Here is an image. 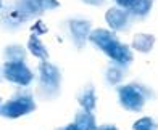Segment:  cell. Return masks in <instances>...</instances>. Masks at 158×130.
Returning <instances> with one entry per match:
<instances>
[{
  "label": "cell",
  "instance_id": "6da1fadb",
  "mask_svg": "<svg viewBox=\"0 0 158 130\" xmlns=\"http://www.w3.org/2000/svg\"><path fill=\"white\" fill-rule=\"evenodd\" d=\"M89 40L98 47L103 53H106L114 63L127 66L129 63H132V53L127 45L121 43L118 37L113 32L106 31V29H95L89 34Z\"/></svg>",
  "mask_w": 158,
  "mask_h": 130
},
{
  "label": "cell",
  "instance_id": "7a4b0ae2",
  "mask_svg": "<svg viewBox=\"0 0 158 130\" xmlns=\"http://www.w3.org/2000/svg\"><path fill=\"white\" fill-rule=\"evenodd\" d=\"M118 97H119V103L121 106L127 111H142L145 101L153 97V93L150 89H147L143 84L137 82H131L127 85H123L118 89Z\"/></svg>",
  "mask_w": 158,
  "mask_h": 130
},
{
  "label": "cell",
  "instance_id": "3957f363",
  "mask_svg": "<svg viewBox=\"0 0 158 130\" xmlns=\"http://www.w3.org/2000/svg\"><path fill=\"white\" fill-rule=\"evenodd\" d=\"M61 74L56 66L48 61H42L39 66V89L37 95L42 100H53L60 93Z\"/></svg>",
  "mask_w": 158,
  "mask_h": 130
},
{
  "label": "cell",
  "instance_id": "277c9868",
  "mask_svg": "<svg viewBox=\"0 0 158 130\" xmlns=\"http://www.w3.org/2000/svg\"><path fill=\"white\" fill-rule=\"evenodd\" d=\"M35 109L32 93L29 90H16L11 100L0 106V116L6 119H16L24 114H29Z\"/></svg>",
  "mask_w": 158,
  "mask_h": 130
},
{
  "label": "cell",
  "instance_id": "5b68a950",
  "mask_svg": "<svg viewBox=\"0 0 158 130\" xmlns=\"http://www.w3.org/2000/svg\"><path fill=\"white\" fill-rule=\"evenodd\" d=\"M2 76L8 82H13L21 87L29 85L34 79L32 71L26 66L24 61H5V64L2 66Z\"/></svg>",
  "mask_w": 158,
  "mask_h": 130
},
{
  "label": "cell",
  "instance_id": "8992f818",
  "mask_svg": "<svg viewBox=\"0 0 158 130\" xmlns=\"http://www.w3.org/2000/svg\"><path fill=\"white\" fill-rule=\"evenodd\" d=\"M66 26H68V32L74 47L82 48L90 34V21H85L81 18H71L66 21Z\"/></svg>",
  "mask_w": 158,
  "mask_h": 130
},
{
  "label": "cell",
  "instance_id": "52a82bcc",
  "mask_svg": "<svg viewBox=\"0 0 158 130\" xmlns=\"http://www.w3.org/2000/svg\"><path fill=\"white\" fill-rule=\"evenodd\" d=\"M131 13L121 6H114L106 11V23L110 24L113 31H127L131 24Z\"/></svg>",
  "mask_w": 158,
  "mask_h": 130
},
{
  "label": "cell",
  "instance_id": "ba28073f",
  "mask_svg": "<svg viewBox=\"0 0 158 130\" xmlns=\"http://www.w3.org/2000/svg\"><path fill=\"white\" fill-rule=\"evenodd\" d=\"M77 101H79V104H81L84 109H87V111H90V112L94 111L95 103H97L94 85H92V84H87V85H85L84 89L77 93Z\"/></svg>",
  "mask_w": 158,
  "mask_h": 130
},
{
  "label": "cell",
  "instance_id": "9c48e42d",
  "mask_svg": "<svg viewBox=\"0 0 158 130\" xmlns=\"http://www.w3.org/2000/svg\"><path fill=\"white\" fill-rule=\"evenodd\" d=\"M74 124H76L77 130H97L95 117L92 116L90 111L84 109V108L76 112V120H74Z\"/></svg>",
  "mask_w": 158,
  "mask_h": 130
},
{
  "label": "cell",
  "instance_id": "30bf717a",
  "mask_svg": "<svg viewBox=\"0 0 158 130\" xmlns=\"http://www.w3.org/2000/svg\"><path fill=\"white\" fill-rule=\"evenodd\" d=\"M155 43V37L150 34H137L132 40V47L140 53H148L153 48Z\"/></svg>",
  "mask_w": 158,
  "mask_h": 130
},
{
  "label": "cell",
  "instance_id": "8fae6325",
  "mask_svg": "<svg viewBox=\"0 0 158 130\" xmlns=\"http://www.w3.org/2000/svg\"><path fill=\"white\" fill-rule=\"evenodd\" d=\"M27 48H29V52H31L34 56L40 58L42 61H47V60H48V52H47V48L44 47V43L39 40L37 34H32L31 37H29V42H27Z\"/></svg>",
  "mask_w": 158,
  "mask_h": 130
},
{
  "label": "cell",
  "instance_id": "7c38bea8",
  "mask_svg": "<svg viewBox=\"0 0 158 130\" xmlns=\"http://www.w3.org/2000/svg\"><path fill=\"white\" fill-rule=\"evenodd\" d=\"M127 66H123V64H114V66H110L106 69V82L110 85H116L118 82L123 81V77L126 74Z\"/></svg>",
  "mask_w": 158,
  "mask_h": 130
},
{
  "label": "cell",
  "instance_id": "4fadbf2b",
  "mask_svg": "<svg viewBox=\"0 0 158 130\" xmlns=\"http://www.w3.org/2000/svg\"><path fill=\"white\" fill-rule=\"evenodd\" d=\"M152 5H153V0H137L132 8L129 10V13H131L132 18H140L142 19V18L147 16V13L150 11Z\"/></svg>",
  "mask_w": 158,
  "mask_h": 130
},
{
  "label": "cell",
  "instance_id": "5bb4252c",
  "mask_svg": "<svg viewBox=\"0 0 158 130\" xmlns=\"http://www.w3.org/2000/svg\"><path fill=\"white\" fill-rule=\"evenodd\" d=\"M5 61H24L26 60V52L21 45H10L3 50Z\"/></svg>",
  "mask_w": 158,
  "mask_h": 130
},
{
  "label": "cell",
  "instance_id": "9a60e30c",
  "mask_svg": "<svg viewBox=\"0 0 158 130\" xmlns=\"http://www.w3.org/2000/svg\"><path fill=\"white\" fill-rule=\"evenodd\" d=\"M134 130H158V124L152 117H142L134 124Z\"/></svg>",
  "mask_w": 158,
  "mask_h": 130
},
{
  "label": "cell",
  "instance_id": "2e32d148",
  "mask_svg": "<svg viewBox=\"0 0 158 130\" xmlns=\"http://www.w3.org/2000/svg\"><path fill=\"white\" fill-rule=\"evenodd\" d=\"M135 2H137V0H116V3L121 6V8H124V10H127V11L132 8Z\"/></svg>",
  "mask_w": 158,
  "mask_h": 130
},
{
  "label": "cell",
  "instance_id": "e0dca14e",
  "mask_svg": "<svg viewBox=\"0 0 158 130\" xmlns=\"http://www.w3.org/2000/svg\"><path fill=\"white\" fill-rule=\"evenodd\" d=\"M85 3H90V5H102L105 3V0H84Z\"/></svg>",
  "mask_w": 158,
  "mask_h": 130
},
{
  "label": "cell",
  "instance_id": "ac0fdd59",
  "mask_svg": "<svg viewBox=\"0 0 158 130\" xmlns=\"http://www.w3.org/2000/svg\"><path fill=\"white\" fill-rule=\"evenodd\" d=\"M58 130H77V127H76V124L73 122V124H68V125H64L63 128H58Z\"/></svg>",
  "mask_w": 158,
  "mask_h": 130
},
{
  "label": "cell",
  "instance_id": "d6986e66",
  "mask_svg": "<svg viewBox=\"0 0 158 130\" xmlns=\"http://www.w3.org/2000/svg\"><path fill=\"white\" fill-rule=\"evenodd\" d=\"M97 130H118L114 125H102L100 128H97Z\"/></svg>",
  "mask_w": 158,
  "mask_h": 130
},
{
  "label": "cell",
  "instance_id": "ffe728a7",
  "mask_svg": "<svg viewBox=\"0 0 158 130\" xmlns=\"http://www.w3.org/2000/svg\"><path fill=\"white\" fill-rule=\"evenodd\" d=\"M0 104H2V100H0Z\"/></svg>",
  "mask_w": 158,
  "mask_h": 130
},
{
  "label": "cell",
  "instance_id": "44dd1931",
  "mask_svg": "<svg viewBox=\"0 0 158 130\" xmlns=\"http://www.w3.org/2000/svg\"><path fill=\"white\" fill-rule=\"evenodd\" d=\"M0 72H2V68H0Z\"/></svg>",
  "mask_w": 158,
  "mask_h": 130
}]
</instances>
